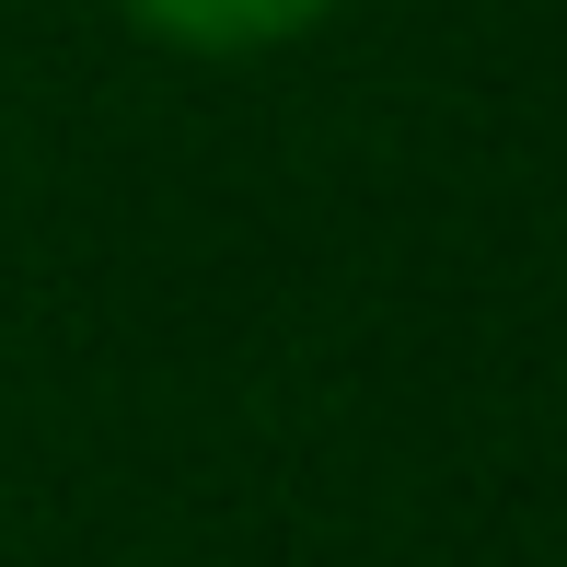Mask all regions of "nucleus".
I'll list each match as a JSON object with an SVG mask.
<instances>
[{"label":"nucleus","mask_w":567,"mask_h":567,"mask_svg":"<svg viewBox=\"0 0 567 567\" xmlns=\"http://www.w3.org/2000/svg\"><path fill=\"white\" fill-rule=\"evenodd\" d=\"M337 0H127V23H151L163 47H197V59H244V47H290Z\"/></svg>","instance_id":"f257e3e1"}]
</instances>
